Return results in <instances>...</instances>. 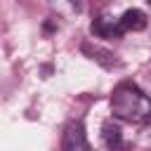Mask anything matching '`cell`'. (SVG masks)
Masks as SVG:
<instances>
[{
  "mask_svg": "<svg viewBox=\"0 0 151 151\" xmlns=\"http://www.w3.org/2000/svg\"><path fill=\"white\" fill-rule=\"evenodd\" d=\"M92 31L101 38H120L123 35V28H120V21L116 17H99L97 24H92Z\"/></svg>",
  "mask_w": 151,
  "mask_h": 151,
  "instance_id": "cell-4",
  "label": "cell"
},
{
  "mask_svg": "<svg viewBox=\"0 0 151 151\" xmlns=\"http://www.w3.org/2000/svg\"><path fill=\"white\" fill-rule=\"evenodd\" d=\"M111 113L127 123H144L151 118V99L132 83H120L111 94Z\"/></svg>",
  "mask_w": 151,
  "mask_h": 151,
  "instance_id": "cell-1",
  "label": "cell"
},
{
  "mask_svg": "<svg viewBox=\"0 0 151 151\" xmlns=\"http://www.w3.org/2000/svg\"><path fill=\"white\" fill-rule=\"evenodd\" d=\"M64 149L66 151H78V149H90L87 139H85V132H83V125L80 123H73L66 127L64 132Z\"/></svg>",
  "mask_w": 151,
  "mask_h": 151,
  "instance_id": "cell-2",
  "label": "cell"
},
{
  "mask_svg": "<svg viewBox=\"0 0 151 151\" xmlns=\"http://www.w3.org/2000/svg\"><path fill=\"white\" fill-rule=\"evenodd\" d=\"M118 21H120L123 33H127V31H142V28H146V24H149V19H146V14H144L142 9H125V12L118 17Z\"/></svg>",
  "mask_w": 151,
  "mask_h": 151,
  "instance_id": "cell-3",
  "label": "cell"
},
{
  "mask_svg": "<svg viewBox=\"0 0 151 151\" xmlns=\"http://www.w3.org/2000/svg\"><path fill=\"white\" fill-rule=\"evenodd\" d=\"M120 125L118 123H113V120H106L104 125H101V142H104V146H109V149H113V146H118L120 144Z\"/></svg>",
  "mask_w": 151,
  "mask_h": 151,
  "instance_id": "cell-5",
  "label": "cell"
},
{
  "mask_svg": "<svg viewBox=\"0 0 151 151\" xmlns=\"http://www.w3.org/2000/svg\"><path fill=\"white\" fill-rule=\"evenodd\" d=\"M146 2H149V5H151V0H146Z\"/></svg>",
  "mask_w": 151,
  "mask_h": 151,
  "instance_id": "cell-6",
  "label": "cell"
}]
</instances>
